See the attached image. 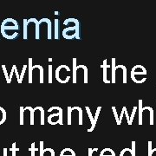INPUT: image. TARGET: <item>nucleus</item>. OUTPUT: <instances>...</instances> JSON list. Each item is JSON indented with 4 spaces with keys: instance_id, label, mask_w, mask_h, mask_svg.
<instances>
[{
    "instance_id": "nucleus-20",
    "label": "nucleus",
    "mask_w": 156,
    "mask_h": 156,
    "mask_svg": "<svg viewBox=\"0 0 156 156\" xmlns=\"http://www.w3.org/2000/svg\"><path fill=\"white\" fill-rule=\"evenodd\" d=\"M23 113H24V108L23 107H20V125H23L24 124Z\"/></svg>"
},
{
    "instance_id": "nucleus-6",
    "label": "nucleus",
    "mask_w": 156,
    "mask_h": 156,
    "mask_svg": "<svg viewBox=\"0 0 156 156\" xmlns=\"http://www.w3.org/2000/svg\"><path fill=\"white\" fill-rule=\"evenodd\" d=\"M115 58H112L111 63V83H116V79H115Z\"/></svg>"
},
{
    "instance_id": "nucleus-24",
    "label": "nucleus",
    "mask_w": 156,
    "mask_h": 156,
    "mask_svg": "<svg viewBox=\"0 0 156 156\" xmlns=\"http://www.w3.org/2000/svg\"><path fill=\"white\" fill-rule=\"evenodd\" d=\"M27 67H28V66H27L26 64H24V65L23 66L22 72H21V76H20V83H22L23 79V76H24V74H25V71H26Z\"/></svg>"
},
{
    "instance_id": "nucleus-11",
    "label": "nucleus",
    "mask_w": 156,
    "mask_h": 156,
    "mask_svg": "<svg viewBox=\"0 0 156 156\" xmlns=\"http://www.w3.org/2000/svg\"><path fill=\"white\" fill-rule=\"evenodd\" d=\"M33 69H39V72H40V76H39V80H40V83H44V68L42 67L41 65H33Z\"/></svg>"
},
{
    "instance_id": "nucleus-18",
    "label": "nucleus",
    "mask_w": 156,
    "mask_h": 156,
    "mask_svg": "<svg viewBox=\"0 0 156 156\" xmlns=\"http://www.w3.org/2000/svg\"><path fill=\"white\" fill-rule=\"evenodd\" d=\"M138 107L137 106H134L133 108V110H132V114H131V115L129 116V124L128 125H132V123H133V121H134V115H135V114H136V111H137V108Z\"/></svg>"
},
{
    "instance_id": "nucleus-21",
    "label": "nucleus",
    "mask_w": 156,
    "mask_h": 156,
    "mask_svg": "<svg viewBox=\"0 0 156 156\" xmlns=\"http://www.w3.org/2000/svg\"><path fill=\"white\" fill-rule=\"evenodd\" d=\"M2 68H3V71L5 73V79L6 81H7V83L10 84L11 83V82H10V77H9V74L7 72V69H6L5 65H2Z\"/></svg>"
},
{
    "instance_id": "nucleus-7",
    "label": "nucleus",
    "mask_w": 156,
    "mask_h": 156,
    "mask_svg": "<svg viewBox=\"0 0 156 156\" xmlns=\"http://www.w3.org/2000/svg\"><path fill=\"white\" fill-rule=\"evenodd\" d=\"M124 116H125L126 120H127V122H128V124H129V115H128V109H127V108H126L125 106L122 108V112H121V115H120V117H119V122H120V124H122V119Z\"/></svg>"
},
{
    "instance_id": "nucleus-13",
    "label": "nucleus",
    "mask_w": 156,
    "mask_h": 156,
    "mask_svg": "<svg viewBox=\"0 0 156 156\" xmlns=\"http://www.w3.org/2000/svg\"><path fill=\"white\" fill-rule=\"evenodd\" d=\"M76 58H73V83H76Z\"/></svg>"
},
{
    "instance_id": "nucleus-23",
    "label": "nucleus",
    "mask_w": 156,
    "mask_h": 156,
    "mask_svg": "<svg viewBox=\"0 0 156 156\" xmlns=\"http://www.w3.org/2000/svg\"><path fill=\"white\" fill-rule=\"evenodd\" d=\"M58 29H59V26H58V19H55V38L58 39Z\"/></svg>"
},
{
    "instance_id": "nucleus-12",
    "label": "nucleus",
    "mask_w": 156,
    "mask_h": 156,
    "mask_svg": "<svg viewBox=\"0 0 156 156\" xmlns=\"http://www.w3.org/2000/svg\"><path fill=\"white\" fill-rule=\"evenodd\" d=\"M6 118H7V113H6L5 109L4 108L0 107V125L5 122Z\"/></svg>"
},
{
    "instance_id": "nucleus-2",
    "label": "nucleus",
    "mask_w": 156,
    "mask_h": 156,
    "mask_svg": "<svg viewBox=\"0 0 156 156\" xmlns=\"http://www.w3.org/2000/svg\"><path fill=\"white\" fill-rule=\"evenodd\" d=\"M71 69L67 65H60L56 69V79L60 83H66L69 81L70 76L66 75L67 73H69Z\"/></svg>"
},
{
    "instance_id": "nucleus-16",
    "label": "nucleus",
    "mask_w": 156,
    "mask_h": 156,
    "mask_svg": "<svg viewBox=\"0 0 156 156\" xmlns=\"http://www.w3.org/2000/svg\"><path fill=\"white\" fill-rule=\"evenodd\" d=\"M37 108L40 112V122L41 125H44V109L42 107H37Z\"/></svg>"
},
{
    "instance_id": "nucleus-10",
    "label": "nucleus",
    "mask_w": 156,
    "mask_h": 156,
    "mask_svg": "<svg viewBox=\"0 0 156 156\" xmlns=\"http://www.w3.org/2000/svg\"><path fill=\"white\" fill-rule=\"evenodd\" d=\"M85 108H86V110H87V114H88L89 120H90V122H91V124H92V127L89 128L88 131H89V132H91V131H93V129H94V128L95 127V121H94V118H93V115H92V113H91V111H90V108H89L88 106L86 107Z\"/></svg>"
},
{
    "instance_id": "nucleus-30",
    "label": "nucleus",
    "mask_w": 156,
    "mask_h": 156,
    "mask_svg": "<svg viewBox=\"0 0 156 156\" xmlns=\"http://www.w3.org/2000/svg\"><path fill=\"white\" fill-rule=\"evenodd\" d=\"M55 15H58V11H55Z\"/></svg>"
},
{
    "instance_id": "nucleus-17",
    "label": "nucleus",
    "mask_w": 156,
    "mask_h": 156,
    "mask_svg": "<svg viewBox=\"0 0 156 156\" xmlns=\"http://www.w3.org/2000/svg\"><path fill=\"white\" fill-rule=\"evenodd\" d=\"M120 156H133V153L130 148H124Z\"/></svg>"
},
{
    "instance_id": "nucleus-28",
    "label": "nucleus",
    "mask_w": 156,
    "mask_h": 156,
    "mask_svg": "<svg viewBox=\"0 0 156 156\" xmlns=\"http://www.w3.org/2000/svg\"><path fill=\"white\" fill-rule=\"evenodd\" d=\"M13 68H14V72H15V74H16V76H17V83H20V75L18 74V71H17V66H16V65H13Z\"/></svg>"
},
{
    "instance_id": "nucleus-5",
    "label": "nucleus",
    "mask_w": 156,
    "mask_h": 156,
    "mask_svg": "<svg viewBox=\"0 0 156 156\" xmlns=\"http://www.w3.org/2000/svg\"><path fill=\"white\" fill-rule=\"evenodd\" d=\"M111 67V65H108L107 63V59L103 61V63L101 65V68H103V82L104 83H110L111 81L108 79V69Z\"/></svg>"
},
{
    "instance_id": "nucleus-1",
    "label": "nucleus",
    "mask_w": 156,
    "mask_h": 156,
    "mask_svg": "<svg viewBox=\"0 0 156 156\" xmlns=\"http://www.w3.org/2000/svg\"><path fill=\"white\" fill-rule=\"evenodd\" d=\"M17 30L18 24L17 21L13 18H6L1 23L0 31L5 38L11 40L17 37Z\"/></svg>"
},
{
    "instance_id": "nucleus-31",
    "label": "nucleus",
    "mask_w": 156,
    "mask_h": 156,
    "mask_svg": "<svg viewBox=\"0 0 156 156\" xmlns=\"http://www.w3.org/2000/svg\"><path fill=\"white\" fill-rule=\"evenodd\" d=\"M49 62H52V58H49Z\"/></svg>"
},
{
    "instance_id": "nucleus-15",
    "label": "nucleus",
    "mask_w": 156,
    "mask_h": 156,
    "mask_svg": "<svg viewBox=\"0 0 156 156\" xmlns=\"http://www.w3.org/2000/svg\"><path fill=\"white\" fill-rule=\"evenodd\" d=\"M23 39H28V23L27 19H23Z\"/></svg>"
},
{
    "instance_id": "nucleus-4",
    "label": "nucleus",
    "mask_w": 156,
    "mask_h": 156,
    "mask_svg": "<svg viewBox=\"0 0 156 156\" xmlns=\"http://www.w3.org/2000/svg\"><path fill=\"white\" fill-rule=\"evenodd\" d=\"M147 69L144 66L140 65V64H137L131 69V79L135 78L136 76H144L147 75Z\"/></svg>"
},
{
    "instance_id": "nucleus-14",
    "label": "nucleus",
    "mask_w": 156,
    "mask_h": 156,
    "mask_svg": "<svg viewBox=\"0 0 156 156\" xmlns=\"http://www.w3.org/2000/svg\"><path fill=\"white\" fill-rule=\"evenodd\" d=\"M77 68L82 69L83 70V83H88V68L85 65H78Z\"/></svg>"
},
{
    "instance_id": "nucleus-26",
    "label": "nucleus",
    "mask_w": 156,
    "mask_h": 156,
    "mask_svg": "<svg viewBox=\"0 0 156 156\" xmlns=\"http://www.w3.org/2000/svg\"><path fill=\"white\" fill-rule=\"evenodd\" d=\"M101 109V107H98V108H97V109H96V112H95V118H94V121H95V123H96V122H97V119H98V117H99V115H100Z\"/></svg>"
},
{
    "instance_id": "nucleus-27",
    "label": "nucleus",
    "mask_w": 156,
    "mask_h": 156,
    "mask_svg": "<svg viewBox=\"0 0 156 156\" xmlns=\"http://www.w3.org/2000/svg\"><path fill=\"white\" fill-rule=\"evenodd\" d=\"M49 83H52V65H49Z\"/></svg>"
},
{
    "instance_id": "nucleus-29",
    "label": "nucleus",
    "mask_w": 156,
    "mask_h": 156,
    "mask_svg": "<svg viewBox=\"0 0 156 156\" xmlns=\"http://www.w3.org/2000/svg\"><path fill=\"white\" fill-rule=\"evenodd\" d=\"M13 73H14V68H13V66H12L11 75L9 76V77H10V82H11V79H12V76H13Z\"/></svg>"
},
{
    "instance_id": "nucleus-8",
    "label": "nucleus",
    "mask_w": 156,
    "mask_h": 156,
    "mask_svg": "<svg viewBox=\"0 0 156 156\" xmlns=\"http://www.w3.org/2000/svg\"><path fill=\"white\" fill-rule=\"evenodd\" d=\"M29 72V83H32V73H33V64H32V58H29L28 63Z\"/></svg>"
},
{
    "instance_id": "nucleus-9",
    "label": "nucleus",
    "mask_w": 156,
    "mask_h": 156,
    "mask_svg": "<svg viewBox=\"0 0 156 156\" xmlns=\"http://www.w3.org/2000/svg\"><path fill=\"white\" fill-rule=\"evenodd\" d=\"M115 68H116V69L118 70V69H122V73H123V76H122V83L124 84L127 83V72H128V70H127V68L125 67L124 65H122V64H120V65H116L115 66Z\"/></svg>"
},
{
    "instance_id": "nucleus-22",
    "label": "nucleus",
    "mask_w": 156,
    "mask_h": 156,
    "mask_svg": "<svg viewBox=\"0 0 156 156\" xmlns=\"http://www.w3.org/2000/svg\"><path fill=\"white\" fill-rule=\"evenodd\" d=\"M112 110H113V113H114V115H115V121H116V123L118 126H120L121 124H120V122H119V117H118V115H117V110H116V108L115 106L112 107Z\"/></svg>"
},
{
    "instance_id": "nucleus-3",
    "label": "nucleus",
    "mask_w": 156,
    "mask_h": 156,
    "mask_svg": "<svg viewBox=\"0 0 156 156\" xmlns=\"http://www.w3.org/2000/svg\"><path fill=\"white\" fill-rule=\"evenodd\" d=\"M48 122L51 125H56L57 123L62 125V109L60 107H57L56 113H53L48 116Z\"/></svg>"
},
{
    "instance_id": "nucleus-25",
    "label": "nucleus",
    "mask_w": 156,
    "mask_h": 156,
    "mask_svg": "<svg viewBox=\"0 0 156 156\" xmlns=\"http://www.w3.org/2000/svg\"><path fill=\"white\" fill-rule=\"evenodd\" d=\"M151 144H152V142L149 141V156H156V148L152 149Z\"/></svg>"
},
{
    "instance_id": "nucleus-19",
    "label": "nucleus",
    "mask_w": 156,
    "mask_h": 156,
    "mask_svg": "<svg viewBox=\"0 0 156 156\" xmlns=\"http://www.w3.org/2000/svg\"><path fill=\"white\" fill-rule=\"evenodd\" d=\"M71 113H72V107H68V124L69 125H71L72 124Z\"/></svg>"
}]
</instances>
